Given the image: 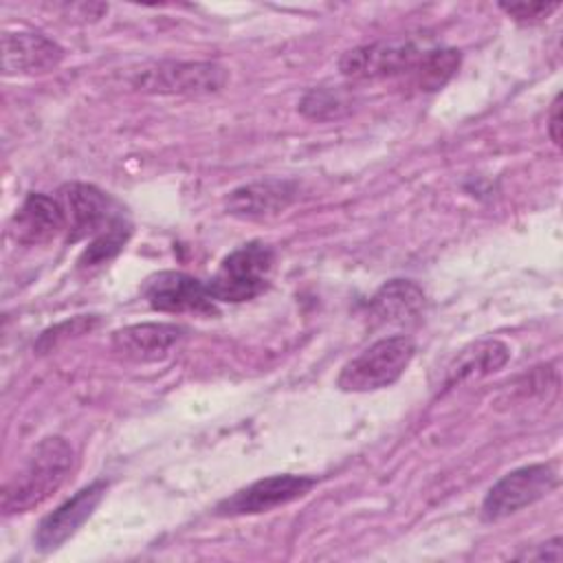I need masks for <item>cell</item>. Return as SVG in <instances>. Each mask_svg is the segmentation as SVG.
<instances>
[{"instance_id":"cell-20","label":"cell","mask_w":563,"mask_h":563,"mask_svg":"<svg viewBox=\"0 0 563 563\" xmlns=\"http://www.w3.org/2000/svg\"><path fill=\"white\" fill-rule=\"evenodd\" d=\"M561 2H499V9L517 22L532 24L550 18Z\"/></svg>"},{"instance_id":"cell-18","label":"cell","mask_w":563,"mask_h":563,"mask_svg":"<svg viewBox=\"0 0 563 563\" xmlns=\"http://www.w3.org/2000/svg\"><path fill=\"white\" fill-rule=\"evenodd\" d=\"M352 97L341 88H312L299 101V112L312 121H332L350 112Z\"/></svg>"},{"instance_id":"cell-8","label":"cell","mask_w":563,"mask_h":563,"mask_svg":"<svg viewBox=\"0 0 563 563\" xmlns=\"http://www.w3.org/2000/svg\"><path fill=\"white\" fill-rule=\"evenodd\" d=\"M317 486V479L310 475H295V473H279L262 477L233 495L224 497L216 506V515L220 517H244L268 512L273 508L286 506L303 495H308Z\"/></svg>"},{"instance_id":"cell-2","label":"cell","mask_w":563,"mask_h":563,"mask_svg":"<svg viewBox=\"0 0 563 563\" xmlns=\"http://www.w3.org/2000/svg\"><path fill=\"white\" fill-rule=\"evenodd\" d=\"M413 356H416V343L411 336L407 334L383 336L341 367L336 387L341 391H354V394L389 387L405 374Z\"/></svg>"},{"instance_id":"cell-10","label":"cell","mask_w":563,"mask_h":563,"mask_svg":"<svg viewBox=\"0 0 563 563\" xmlns=\"http://www.w3.org/2000/svg\"><path fill=\"white\" fill-rule=\"evenodd\" d=\"M143 297L158 312H216V301L207 288V282L180 271H161L147 277L143 284Z\"/></svg>"},{"instance_id":"cell-3","label":"cell","mask_w":563,"mask_h":563,"mask_svg":"<svg viewBox=\"0 0 563 563\" xmlns=\"http://www.w3.org/2000/svg\"><path fill=\"white\" fill-rule=\"evenodd\" d=\"M275 253L264 242H249L231 251L207 282L213 301L240 303L262 295L268 286Z\"/></svg>"},{"instance_id":"cell-12","label":"cell","mask_w":563,"mask_h":563,"mask_svg":"<svg viewBox=\"0 0 563 563\" xmlns=\"http://www.w3.org/2000/svg\"><path fill=\"white\" fill-rule=\"evenodd\" d=\"M297 198V185L290 180L266 178L233 189L227 198V213L242 220H257L282 213Z\"/></svg>"},{"instance_id":"cell-13","label":"cell","mask_w":563,"mask_h":563,"mask_svg":"<svg viewBox=\"0 0 563 563\" xmlns=\"http://www.w3.org/2000/svg\"><path fill=\"white\" fill-rule=\"evenodd\" d=\"M66 231L64 207L46 194H29L11 220V233L20 244H44Z\"/></svg>"},{"instance_id":"cell-6","label":"cell","mask_w":563,"mask_h":563,"mask_svg":"<svg viewBox=\"0 0 563 563\" xmlns=\"http://www.w3.org/2000/svg\"><path fill=\"white\" fill-rule=\"evenodd\" d=\"M57 200L64 207L68 242H77L81 238H97L121 218H125L121 207L95 185L68 183L59 189Z\"/></svg>"},{"instance_id":"cell-15","label":"cell","mask_w":563,"mask_h":563,"mask_svg":"<svg viewBox=\"0 0 563 563\" xmlns=\"http://www.w3.org/2000/svg\"><path fill=\"white\" fill-rule=\"evenodd\" d=\"M510 358V347L499 339H482L460 350L444 372V387L460 385L471 378L488 376L501 369Z\"/></svg>"},{"instance_id":"cell-9","label":"cell","mask_w":563,"mask_h":563,"mask_svg":"<svg viewBox=\"0 0 563 563\" xmlns=\"http://www.w3.org/2000/svg\"><path fill=\"white\" fill-rule=\"evenodd\" d=\"M106 490L108 484L103 479H95L88 486L79 488L70 499L59 504L53 512H48L33 534L35 548L42 554L62 548L90 519L95 508L101 504Z\"/></svg>"},{"instance_id":"cell-16","label":"cell","mask_w":563,"mask_h":563,"mask_svg":"<svg viewBox=\"0 0 563 563\" xmlns=\"http://www.w3.org/2000/svg\"><path fill=\"white\" fill-rule=\"evenodd\" d=\"M369 317L378 323H409L424 308V292L411 279H391L369 299Z\"/></svg>"},{"instance_id":"cell-14","label":"cell","mask_w":563,"mask_h":563,"mask_svg":"<svg viewBox=\"0 0 563 563\" xmlns=\"http://www.w3.org/2000/svg\"><path fill=\"white\" fill-rule=\"evenodd\" d=\"M183 332L176 323H134L114 330L110 345L128 361H156L183 339Z\"/></svg>"},{"instance_id":"cell-17","label":"cell","mask_w":563,"mask_h":563,"mask_svg":"<svg viewBox=\"0 0 563 563\" xmlns=\"http://www.w3.org/2000/svg\"><path fill=\"white\" fill-rule=\"evenodd\" d=\"M460 62L462 55L455 48H427L407 77L418 90H440L457 73Z\"/></svg>"},{"instance_id":"cell-21","label":"cell","mask_w":563,"mask_h":563,"mask_svg":"<svg viewBox=\"0 0 563 563\" xmlns=\"http://www.w3.org/2000/svg\"><path fill=\"white\" fill-rule=\"evenodd\" d=\"M526 559H534V561H561V537H554L550 541H545L543 545H539V552L534 554H526Z\"/></svg>"},{"instance_id":"cell-7","label":"cell","mask_w":563,"mask_h":563,"mask_svg":"<svg viewBox=\"0 0 563 563\" xmlns=\"http://www.w3.org/2000/svg\"><path fill=\"white\" fill-rule=\"evenodd\" d=\"M422 53L424 48L411 40L372 42L345 51L339 59V70L354 81L407 75Z\"/></svg>"},{"instance_id":"cell-19","label":"cell","mask_w":563,"mask_h":563,"mask_svg":"<svg viewBox=\"0 0 563 563\" xmlns=\"http://www.w3.org/2000/svg\"><path fill=\"white\" fill-rule=\"evenodd\" d=\"M130 233H132V224L128 222V218H121L108 231H103V233H99L97 238L90 240V244L79 255L77 264L81 268H95V266H101V264L110 262L125 246Z\"/></svg>"},{"instance_id":"cell-5","label":"cell","mask_w":563,"mask_h":563,"mask_svg":"<svg viewBox=\"0 0 563 563\" xmlns=\"http://www.w3.org/2000/svg\"><path fill=\"white\" fill-rule=\"evenodd\" d=\"M227 70L213 62H163L132 77L134 88L161 95H209L227 84Z\"/></svg>"},{"instance_id":"cell-11","label":"cell","mask_w":563,"mask_h":563,"mask_svg":"<svg viewBox=\"0 0 563 563\" xmlns=\"http://www.w3.org/2000/svg\"><path fill=\"white\" fill-rule=\"evenodd\" d=\"M64 57V48L35 31H7L2 35L4 75H40L53 70Z\"/></svg>"},{"instance_id":"cell-1","label":"cell","mask_w":563,"mask_h":563,"mask_svg":"<svg viewBox=\"0 0 563 563\" xmlns=\"http://www.w3.org/2000/svg\"><path fill=\"white\" fill-rule=\"evenodd\" d=\"M75 464V451L62 435L42 438L22 466L4 482L0 493V508L9 515H24L42 506L53 493L62 488Z\"/></svg>"},{"instance_id":"cell-4","label":"cell","mask_w":563,"mask_h":563,"mask_svg":"<svg viewBox=\"0 0 563 563\" xmlns=\"http://www.w3.org/2000/svg\"><path fill=\"white\" fill-rule=\"evenodd\" d=\"M559 475L554 464L550 462H534L519 466L504 477H499L486 493L482 501V519L484 521H499L506 519L526 506L543 499L556 486Z\"/></svg>"},{"instance_id":"cell-22","label":"cell","mask_w":563,"mask_h":563,"mask_svg":"<svg viewBox=\"0 0 563 563\" xmlns=\"http://www.w3.org/2000/svg\"><path fill=\"white\" fill-rule=\"evenodd\" d=\"M548 134L554 145H561V97L556 95L550 108V119H548Z\"/></svg>"}]
</instances>
